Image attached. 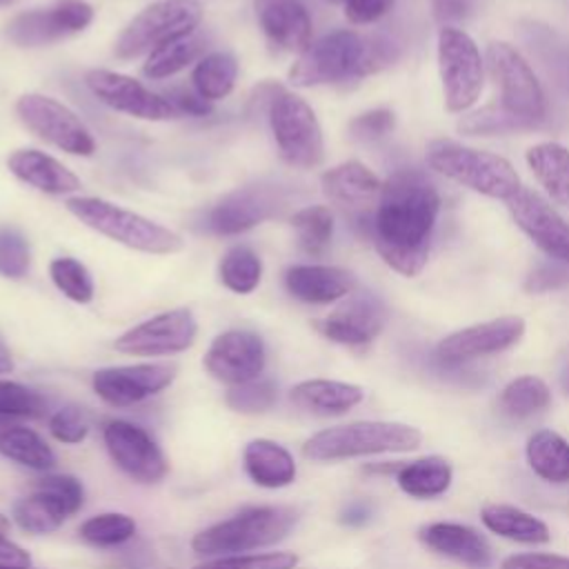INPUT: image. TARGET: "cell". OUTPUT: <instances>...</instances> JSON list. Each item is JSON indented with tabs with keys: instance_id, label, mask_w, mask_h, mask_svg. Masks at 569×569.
Instances as JSON below:
<instances>
[{
	"instance_id": "obj_43",
	"label": "cell",
	"mask_w": 569,
	"mask_h": 569,
	"mask_svg": "<svg viewBox=\"0 0 569 569\" xmlns=\"http://www.w3.org/2000/svg\"><path fill=\"white\" fill-rule=\"evenodd\" d=\"M44 409L47 402L38 391L0 378V418H40Z\"/></svg>"
},
{
	"instance_id": "obj_59",
	"label": "cell",
	"mask_w": 569,
	"mask_h": 569,
	"mask_svg": "<svg viewBox=\"0 0 569 569\" xmlns=\"http://www.w3.org/2000/svg\"><path fill=\"white\" fill-rule=\"evenodd\" d=\"M9 533V520L0 513V536H7Z\"/></svg>"
},
{
	"instance_id": "obj_26",
	"label": "cell",
	"mask_w": 569,
	"mask_h": 569,
	"mask_svg": "<svg viewBox=\"0 0 569 569\" xmlns=\"http://www.w3.org/2000/svg\"><path fill=\"white\" fill-rule=\"evenodd\" d=\"M9 171L38 191L62 196L80 189V178L40 149H18L7 158Z\"/></svg>"
},
{
	"instance_id": "obj_53",
	"label": "cell",
	"mask_w": 569,
	"mask_h": 569,
	"mask_svg": "<svg viewBox=\"0 0 569 569\" xmlns=\"http://www.w3.org/2000/svg\"><path fill=\"white\" fill-rule=\"evenodd\" d=\"M164 98L173 104V109L180 116H207V113H211V102L204 100L198 91H189L184 87H176V89L167 91Z\"/></svg>"
},
{
	"instance_id": "obj_55",
	"label": "cell",
	"mask_w": 569,
	"mask_h": 569,
	"mask_svg": "<svg viewBox=\"0 0 569 569\" xmlns=\"http://www.w3.org/2000/svg\"><path fill=\"white\" fill-rule=\"evenodd\" d=\"M29 553L11 542L7 536H0V567H29Z\"/></svg>"
},
{
	"instance_id": "obj_33",
	"label": "cell",
	"mask_w": 569,
	"mask_h": 569,
	"mask_svg": "<svg viewBox=\"0 0 569 569\" xmlns=\"http://www.w3.org/2000/svg\"><path fill=\"white\" fill-rule=\"evenodd\" d=\"M0 453L36 471H47L56 465V453L44 438L22 425H0Z\"/></svg>"
},
{
	"instance_id": "obj_8",
	"label": "cell",
	"mask_w": 569,
	"mask_h": 569,
	"mask_svg": "<svg viewBox=\"0 0 569 569\" xmlns=\"http://www.w3.org/2000/svg\"><path fill=\"white\" fill-rule=\"evenodd\" d=\"M202 20L198 0H158L144 7L118 36L113 53L118 60L140 58L153 49L196 33Z\"/></svg>"
},
{
	"instance_id": "obj_2",
	"label": "cell",
	"mask_w": 569,
	"mask_h": 569,
	"mask_svg": "<svg viewBox=\"0 0 569 569\" xmlns=\"http://www.w3.org/2000/svg\"><path fill=\"white\" fill-rule=\"evenodd\" d=\"M391 60L393 49L389 42L365 38L351 29H338L318 38L298 56L289 80L296 87L333 84L376 73Z\"/></svg>"
},
{
	"instance_id": "obj_52",
	"label": "cell",
	"mask_w": 569,
	"mask_h": 569,
	"mask_svg": "<svg viewBox=\"0 0 569 569\" xmlns=\"http://www.w3.org/2000/svg\"><path fill=\"white\" fill-rule=\"evenodd\" d=\"M393 0H345V16L353 24H371L380 20Z\"/></svg>"
},
{
	"instance_id": "obj_22",
	"label": "cell",
	"mask_w": 569,
	"mask_h": 569,
	"mask_svg": "<svg viewBox=\"0 0 569 569\" xmlns=\"http://www.w3.org/2000/svg\"><path fill=\"white\" fill-rule=\"evenodd\" d=\"M320 184L322 193L331 202L351 211H367L378 207L382 193L380 178L358 160H347L327 169L320 178Z\"/></svg>"
},
{
	"instance_id": "obj_17",
	"label": "cell",
	"mask_w": 569,
	"mask_h": 569,
	"mask_svg": "<svg viewBox=\"0 0 569 569\" xmlns=\"http://www.w3.org/2000/svg\"><path fill=\"white\" fill-rule=\"evenodd\" d=\"M507 209L513 222L542 253L556 262L569 264V224L540 193L520 187L507 200Z\"/></svg>"
},
{
	"instance_id": "obj_24",
	"label": "cell",
	"mask_w": 569,
	"mask_h": 569,
	"mask_svg": "<svg viewBox=\"0 0 569 569\" xmlns=\"http://www.w3.org/2000/svg\"><path fill=\"white\" fill-rule=\"evenodd\" d=\"M284 287L302 302L327 305L351 293L353 276L331 264H293L284 271Z\"/></svg>"
},
{
	"instance_id": "obj_7",
	"label": "cell",
	"mask_w": 569,
	"mask_h": 569,
	"mask_svg": "<svg viewBox=\"0 0 569 569\" xmlns=\"http://www.w3.org/2000/svg\"><path fill=\"white\" fill-rule=\"evenodd\" d=\"M267 116L278 153L289 167L313 169L322 162V129L305 98L276 87L269 96Z\"/></svg>"
},
{
	"instance_id": "obj_25",
	"label": "cell",
	"mask_w": 569,
	"mask_h": 569,
	"mask_svg": "<svg viewBox=\"0 0 569 569\" xmlns=\"http://www.w3.org/2000/svg\"><path fill=\"white\" fill-rule=\"evenodd\" d=\"M418 538L436 553L453 558L471 569H487L491 565L487 540L467 525L431 522L418 531Z\"/></svg>"
},
{
	"instance_id": "obj_14",
	"label": "cell",
	"mask_w": 569,
	"mask_h": 569,
	"mask_svg": "<svg viewBox=\"0 0 569 569\" xmlns=\"http://www.w3.org/2000/svg\"><path fill=\"white\" fill-rule=\"evenodd\" d=\"M102 436L111 460L129 478L149 485L167 476V458L142 427L127 420H111Z\"/></svg>"
},
{
	"instance_id": "obj_56",
	"label": "cell",
	"mask_w": 569,
	"mask_h": 569,
	"mask_svg": "<svg viewBox=\"0 0 569 569\" xmlns=\"http://www.w3.org/2000/svg\"><path fill=\"white\" fill-rule=\"evenodd\" d=\"M373 516L371 511V505L369 502H362V500H356V502H349L342 513H340V522L342 525H349V527H360L365 522H369Z\"/></svg>"
},
{
	"instance_id": "obj_5",
	"label": "cell",
	"mask_w": 569,
	"mask_h": 569,
	"mask_svg": "<svg viewBox=\"0 0 569 569\" xmlns=\"http://www.w3.org/2000/svg\"><path fill=\"white\" fill-rule=\"evenodd\" d=\"M422 433L416 427L400 422L362 420L340 427H329L313 433L302 453L311 460H345L376 453H402L418 449Z\"/></svg>"
},
{
	"instance_id": "obj_6",
	"label": "cell",
	"mask_w": 569,
	"mask_h": 569,
	"mask_svg": "<svg viewBox=\"0 0 569 569\" xmlns=\"http://www.w3.org/2000/svg\"><path fill=\"white\" fill-rule=\"evenodd\" d=\"M67 209L93 231L136 251L176 253L184 244L176 231L102 198H69Z\"/></svg>"
},
{
	"instance_id": "obj_46",
	"label": "cell",
	"mask_w": 569,
	"mask_h": 569,
	"mask_svg": "<svg viewBox=\"0 0 569 569\" xmlns=\"http://www.w3.org/2000/svg\"><path fill=\"white\" fill-rule=\"evenodd\" d=\"M36 491L51 498L67 518L73 516L84 502V489H82L80 480L73 476H64V473L40 478L36 485Z\"/></svg>"
},
{
	"instance_id": "obj_57",
	"label": "cell",
	"mask_w": 569,
	"mask_h": 569,
	"mask_svg": "<svg viewBox=\"0 0 569 569\" xmlns=\"http://www.w3.org/2000/svg\"><path fill=\"white\" fill-rule=\"evenodd\" d=\"M13 369V360H11V353L9 349L0 342V373H9Z\"/></svg>"
},
{
	"instance_id": "obj_31",
	"label": "cell",
	"mask_w": 569,
	"mask_h": 569,
	"mask_svg": "<svg viewBox=\"0 0 569 569\" xmlns=\"http://www.w3.org/2000/svg\"><path fill=\"white\" fill-rule=\"evenodd\" d=\"M527 462L542 480L562 485L569 480V442L551 429H540L527 440Z\"/></svg>"
},
{
	"instance_id": "obj_11",
	"label": "cell",
	"mask_w": 569,
	"mask_h": 569,
	"mask_svg": "<svg viewBox=\"0 0 569 569\" xmlns=\"http://www.w3.org/2000/svg\"><path fill=\"white\" fill-rule=\"evenodd\" d=\"M18 118L44 142L73 153L91 156L96 140L84 122L62 102L42 93H24L16 102Z\"/></svg>"
},
{
	"instance_id": "obj_16",
	"label": "cell",
	"mask_w": 569,
	"mask_h": 569,
	"mask_svg": "<svg viewBox=\"0 0 569 569\" xmlns=\"http://www.w3.org/2000/svg\"><path fill=\"white\" fill-rule=\"evenodd\" d=\"M525 333V320L520 316H502L487 322L465 327L449 333L436 347V358L442 365H462L482 356L500 353L513 347Z\"/></svg>"
},
{
	"instance_id": "obj_61",
	"label": "cell",
	"mask_w": 569,
	"mask_h": 569,
	"mask_svg": "<svg viewBox=\"0 0 569 569\" xmlns=\"http://www.w3.org/2000/svg\"><path fill=\"white\" fill-rule=\"evenodd\" d=\"M0 569H33V567H0Z\"/></svg>"
},
{
	"instance_id": "obj_37",
	"label": "cell",
	"mask_w": 569,
	"mask_h": 569,
	"mask_svg": "<svg viewBox=\"0 0 569 569\" xmlns=\"http://www.w3.org/2000/svg\"><path fill=\"white\" fill-rule=\"evenodd\" d=\"M218 273L220 282L233 293H251L262 278V262L253 249L236 244L222 256Z\"/></svg>"
},
{
	"instance_id": "obj_44",
	"label": "cell",
	"mask_w": 569,
	"mask_h": 569,
	"mask_svg": "<svg viewBox=\"0 0 569 569\" xmlns=\"http://www.w3.org/2000/svg\"><path fill=\"white\" fill-rule=\"evenodd\" d=\"M298 556L291 551H269V553H233L204 560L193 569H293Z\"/></svg>"
},
{
	"instance_id": "obj_36",
	"label": "cell",
	"mask_w": 569,
	"mask_h": 569,
	"mask_svg": "<svg viewBox=\"0 0 569 569\" xmlns=\"http://www.w3.org/2000/svg\"><path fill=\"white\" fill-rule=\"evenodd\" d=\"M202 49H204V40L198 33L167 42L147 56V60L142 64V73L151 80L169 78V76L182 71L184 67H189L191 62H196L200 58Z\"/></svg>"
},
{
	"instance_id": "obj_23",
	"label": "cell",
	"mask_w": 569,
	"mask_h": 569,
	"mask_svg": "<svg viewBox=\"0 0 569 569\" xmlns=\"http://www.w3.org/2000/svg\"><path fill=\"white\" fill-rule=\"evenodd\" d=\"M273 198L258 187H244L224 196L207 216L209 231L218 236H238L260 224L273 213Z\"/></svg>"
},
{
	"instance_id": "obj_19",
	"label": "cell",
	"mask_w": 569,
	"mask_h": 569,
	"mask_svg": "<svg viewBox=\"0 0 569 569\" xmlns=\"http://www.w3.org/2000/svg\"><path fill=\"white\" fill-rule=\"evenodd\" d=\"M176 378V365L149 362L107 367L93 373V391L111 407H129L160 393Z\"/></svg>"
},
{
	"instance_id": "obj_39",
	"label": "cell",
	"mask_w": 569,
	"mask_h": 569,
	"mask_svg": "<svg viewBox=\"0 0 569 569\" xmlns=\"http://www.w3.org/2000/svg\"><path fill=\"white\" fill-rule=\"evenodd\" d=\"M13 518L18 527L29 533H51L62 525L67 516L60 511V507L51 498L36 491L27 498H20L13 505Z\"/></svg>"
},
{
	"instance_id": "obj_12",
	"label": "cell",
	"mask_w": 569,
	"mask_h": 569,
	"mask_svg": "<svg viewBox=\"0 0 569 569\" xmlns=\"http://www.w3.org/2000/svg\"><path fill=\"white\" fill-rule=\"evenodd\" d=\"M93 7L84 0H60L49 9H33L16 16L4 33L18 47H42L89 27Z\"/></svg>"
},
{
	"instance_id": "obj_40",
	"label": "cell",
	"mask_w": 569,
	"mask_h": 569,
	"mask_svg": "<svg viewBox=\"0 0 569 569\" xmlns=\"http://www.w3.org/2000/svg\"><path fill=\"white\" fill-rule=\"evenodd\" d=\"M80 536L96 547H116L133 538L136 522L127 513H98L80 525Z\"/></svg>"
},
{
	"instance_id": "obj_62",
	"label": "cell",
	"mask_w": 569,
	"mask_h": 569,
	"mask_svg": "<svg viewBox=\"0 0 569 569\" xmlns=\"http://www.w3.org/2000/svg\"><path fill=\"white\" fill-rule=\"evenodd\" d=\"M329 2H345V0H329Z\"/></svg>"
},
{
	"instance_id": "obj_29",
	"label": "cell",
	"mask_w": 569,
	"mask_h": 569,
	"mask_svg": "<svg viewBox=\"0 0 569 569\" xmlns=\"http://www.w3.org/2000/svg\"><path fill=\"white\" fill-rule=\"evenodd\" d=\"M527 164L551 200L569 207V149L558 142H540L527 151Z\"/></svg>"
},
{
	"instance_id": "obj_47",
	"label": "cell",
	"mask_w": 569,
	"mask_h": 569,
	"mask_svg": "<svg viewBox=\"0 0 569 569\" xmlns=\"http://www.w3.org/2000/svg\"><path fill=\"white\" fill-rule=\"evenodd\" d=\"M31 264L29 244L16 229H0V273L4 278H24Z\"/></svg>"
},
{
	"instance_id": "obj_48",
	"label": "cell",
	"mask_w": 569,
	"mask_h": 569,
	"mask_svg": "<svg viewBox=\"0 0 569 569\" xmlns=\"http://www.w3.org/2000/svg\"><path fill=\"white\" fill-rule=\"evenodd\" d=\"M49 431L56 440L64 442V445H78L87 438L89 425L82 416V411L78 407H62L58 409L51 420H49Z\"/></svg>"
},
{
	"instance_id": "obj_15",
	"label": "cell",
	"mask_w": 569,
	"mask_h": 569,
	"mask_svg": "<svg viewBox=\"0 0 569 569\" xmlns=\"http://www.w3.org/2000/svg\"><path fill=\"white\" fill-rule=\"evenodd\" d=\"M84 82L89 91L113 111L142 120H169L180 116L164 96L153 93L131 76L109 69H91L84 76Z\"/></svg>"
},
{
	"instance_id": "obj_38",
	"label": "cell",
	"mask_w": 569,
	"mask_h": 569,
	"mask_svg": "<svg viewBox=\"0 0 569 569\" xmlns=\"http://www.w3.org/2000/svg\"><path fill=\"white\" fill-rule=\"evenodd\" d=\"M298 244L309 256H322L333 236V216L322 204H311L291 216Z\"/></svg>"
},
{
	"instance_id": "obj_10",
	"label": "cell",
	"mask_w": 569,
	"mask_h": 569,
	"mask_svg": "<svg viewBox=\"0 0 569 569\" xmlns=\"http://www.w3.org/2000/svg\"><path fill=\"white\" fill-rule=\"evenodd\" d=\"M487 67L500 91L498 102L507 113L527 127H536L545 120V91L529 62L511 44L491 42L487 47Z\"/></svg>"
},
{
	"instance_id": "obj_50",
	"label": "cell",
	"mask_w": 569,
	"mask_h": 569,
	"mask_svg": "<svg viewBox=\"0 0 569 569\" xmlns=\"http://www.w3.org/2000/svg\"><path fill=\"white\" fill-rule=\"evenodd\" d=\"M567 267L569 264H562V262H556V260H551L547 264H540V267H536L531 271V276L527 278L525 287L529 291H536V293L549 291V289H558V287H562L569 280V269Z\"/></svg>"
},
{
	"instance_id": "obj_51",
	"label": "cell",
	"mask_w": 569,
	"mask_h": 569,
	"mask_svg": "<svg viewBox=\"0 0 569 569\" xmlns=\"http://www.w3.org/2000/svg\"><path fill=\"white\" fill-rule=\"evenodd\" d=\"M500 569H569V558L556 553H513L502 560Z\"/></svg>"
},
{
	"instance_id": "obj_1",
	"label": "cell",
	"mask_w": 569,
	"mask_h": 569,
	"mask_svg": "<svg viewBox=\"0 0 569 569\" xmlns=\"http://www.w3.org/2000/svg\"><path fill=\"white\" fill-rule=\"evenodd\" d=\"M438 211L440 196L425 176L409 169L389 176L371 222L380 258L402 276H418L427 264Z\"/></svg>"
},
{
	"instance_id": "obj_4",
	"label": "cell",
	"mask_w": 569,
	"mask_h": 569,
	"mask_svg": "<svg viewBox=\"0 0 569 569\" xmlns=\"http://www.w3.org/2000/svg\"><path fill=\"white\" fill-rule=\"evenodd\" d=\"M298 520V511L282 505L249 507L240 513L216 522L191 538V549L198 556H233L269 547L282 540Z\"/></svg>"
},
{
	"instance_id": "obj_27",
	"label": "cell",
	"mask_w": 569,
	"mask_h": 569,
	"mask_svg": "<svg viewBox=\"0 0 569 569\" xmlns=\"http://www.w3.org/2000/svg\"><path fill=\"white\" fill-rule=\"evenodd\" d=\"M362 389L351 382H340V380H305L298 382L289 398L291 402L309 413L316 416H340L347 413L351 407H356L362 400Z\"/></svg>"
},
{
	"instance_id": "obj_45",
	"label": "cell",
	"mask_w": 569,
	"mask_h": 569,
	"mask_svg": "<svg viewBox=\"0 0 569 569\" xmlns=\"http://www.w3.org/2000/svg\"><path fill=\"white\" fill-rule=\"evenodd\" d=\"M278 398V389L271 380L267 378H256L244 385H236L227 391L224 400L231 409L242 411V413H260L273 407Z\"/></svg>"
},
{
	"instance_id": "obj_58",
	"label": "cell",
	"mask_w": 569,
	"mask_h": 569,
	"mask_svg": "<svg viewBox=\"0 0 569 569\" xmlns=\"http://www.w3.org/2000/svg\"><path fill=\"white\" fill-rule=\"evenodd\" d=\"M560 387L569 393V362L565 365V369H562V373H560Z\"/></svg>"
},
{
	"instance_id": "obj_42",
	"label": "cell",
	"mask_w": 569,
	"mask_h": 569,
	"mask_svg": "<svg viewBox=\"0 0 569 569\" xmlns=\"http://www.w3.org/2000/svg\"><path fill=\"white\" fill-rule=\"evenodd\" d=\"M458 129L469 136H496V133H507V131L529 129V127L525 122H520L518 118H513L511 113H507L500 107V102H491V104H485L482 109L465 116L458 122Z\"/></svg>"
},
{
	"instance_id": "obj_28",
	"label": "cell",
	"mask_w": 569,
	"mask_h": 569,
	"mask_svg": "<svg viewBox=\"0 0 569 569\" xmlns=\"http://www.w3.org/2000/svg\"><path fill=\"white\" fill-rule=\"evenodd\" d=\"M244 471L247 476L264 489H280L293 482L296 478V460L293 456L278 442L267 438L251 440L244 451Z\"/></svg>"
},
{
	"instance_id": "obj_49",
	"label": "cell",
	"mask_w": 569,
	"mask_h": 569,
	"mask_svg": "<svg viewBox=\"0 0 569 569\" xmlns=\"http://www.w3.org/2000/svg\"><path fill=\"white\" fill-rule=\"evenodd\" d=\"M393 124H396V118L389 109H371L353 118L349 124V131L358 140H378L391 133Z\"/></svg>"
},
{
	"instance_id": "obj_54",
	"label": "cell",
	"mask_w": 569,
	"mask_h": 569,
	"mask_svg": "<svg viewBox=\"0 0 569 569\" xmlns=\"http://www.w3.org/2000/svg\"><path fill=\"white\" fill-rule=\"evenodd\" d=\"M433 16L438 22H442V27H451V22L465 18L467 13V0H429Z\"/></svg>"
},
{
	"instance_id": "obj_18",
	"label": "cell",
	"mask_w": 569,
	"mask_h": 569,
	"mask_svg": "<svg viewBox=\"0 0 569 569\" xmlns=\"http://www.w3.org/2000/svg\"><path fill=\"white\" fill-rule=\"evenodd\" d=\"M264 362L267 351L262 338L247 329H229L216 336L204 356V369L231 387L260 378Z\"/></svg>"
},
{
	"instance_id": "obj_21",
	"label": "cell",
	"mask_w": 569,
	"mask_h": 569,
	"mask_svg": "<svg viewBox=\"0 0 569 569\" xmlns=\"http://www.w3.org/2000/svg\"><path fill=\"white\" fill-rule=\"evenodd\" d=\"M382 325L385 311L378 300L369 296H353L327 318L316 322L322 336L349 347L369 345L382 331Z\"/></svg>"
},
{
	"instance_id": "obj_32",
	"label": "cell",
	"mask_w": 569,
	"mask_h": 569,
	"mask_svg": "<svg viewBox=\"0 0 569 569\" xmlns=\"http://www.w3.org/2000/svg\"><path fill=\"white\" fill-rule=\"evenodd\" d=\"M453 471L451 465L440 456H427L402 465L396 473L398 487L411 498H436L445 493L451 485Z\"/></svg>"
},
{
	"instance_id": "obj_3",
	"label": "cell",
	"mask_w": 569,
	"mask_h": 569,
	"mask_svg": "<svg viewBox=\"0 0 569 569\" xmlns=\"http://www.w3.org/2000/svg\"><path fill=\"white\" fill-rule=\"evenodd\" d=\"M425 158L436 173L487 198L507 202L520 189V178L511 162L491 151L436 138L427 144Z\"/></svg>"
},
{
	"instance_id": "obj_34",
	"label": "cell",
	"mask_w": 569,
	"mask_h": 569,
	"mask_svg": "<svg viewBox=\"0 0 569 569\" xmlns=\"http://www.w3.org/2000/svg\"><path fill=\"white\" fill-rule=\"evenodd\" d=\"M236 78H238V62L231 53H224V51L202 56L191 71L193 89L209 102L227 98L236 84Z\"/></svg>"
},
{
	"instance_id": "obj_13",
	"label": "cell",
	"mask_w": 569,
	"mask_h": 569,
	"mask_svg": "<svg viewBox=\"0 0 569 569\" xmlns=\"http://www.w3.org/2000/svg\"><path fill=\"white\" fill-rule=\"evenodd\" d=\"M198 325L189 309L162 311L116 338L113 347L127 356H171L189 349Z\"/></svg>"
},
{
	"instance_id": "obj_60",
	"label": "cell",
	"mask_w": 569,
	"mask_h": 569,
	"mask_svg": "<svg viewBox=\"0 0 569 569\" xmlns=\"http://www.w3.org/2000/svg\"><path fill=\"white\" fill-rule=\"evenodd\" d=\"M16 0H0V7H9V4H13Z\"/></svg>"
},
{
	"instance_id": "obj_35",
	"label": "cell",
	"mask_w": 569,
	"mask_h": 569,
	"mask_svg": "<svg viewBox=\"0 0 569 569\" xmlns=\"http://www.w3.org/2000/svg\"><path fill=\"white\" fill-rule=\"evenodd\" d=\"M551 400L549 387L538 376H520L511 380L498 396V409L511 420H525L542 411Z\"/></svg>"
},
{
	"instance_id": "obj_41",
	"label": "cell",
	"mask_w": 569,
	"mask_h": 569,
	"mask_svg": "<svg viewBox=\"0 0 569 569\" xmlns=\"http://www.w3.org/2000/svg\"><path fill=\"white\" fill-rule=\"evenodd\" d=\"M49 273H51L53 284L67 298H71L73 302H80V305L91 302L93 280H91V276H89V271L82 262H78L76 258H69V256H62V258H56L49 264Z\"/></svg>"
},
{
	"instance_id": "obj_9",
	"label": "cell",
	"mask_w": 569,
	"mask_h": 569,
	"mask_svg": "<svg viewBox=\"0 0 569 569\" xmlns=\"http://www.w3.org/2000/svg\"><path fill=\"white\" fill-rule=\"evenodd\" d=\"M438 71L447 111L462 113L476 104L485 87V62L467 31L453 24L440 29Z\"/></svg>"
},
{
	"instance_id": "obj_30",
	"label": "cell",
	"mask_w": 569,
	"mask_h": 569,
	"mask_svg": "<svg viewBox=\"0 0 569 569\" xmlns=\"http://www.w3.org/2000/svg\"><path fill=\"white\" fill-rule=\"evenodd\" d=\"M480 520L489 531L516 542L545 545L551 538L549 527L540 518L511 505H487L480 511Z\"/></svg>"
},
{
	"instance_id": "obj_20",
	"label": "cell",
	"mask_w": 569,
	"mask_h": 569,
	"mask_svg": "<svg viewBox=\"0 0 569 569\" xmlns=\"http://www.w3.org/2000/svg\"><path fill=\"white\" fill-rule=\"evenodd\" d=\"M256 18L278 51L302 53L311 44V16L302 0H253Z\"/></svg>"
}]
</instances>
